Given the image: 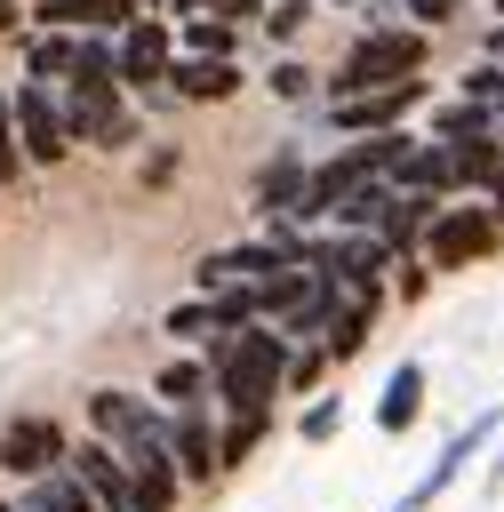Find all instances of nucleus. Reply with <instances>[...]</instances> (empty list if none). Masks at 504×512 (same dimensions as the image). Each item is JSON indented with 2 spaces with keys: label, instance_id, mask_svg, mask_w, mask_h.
<instances>
[{
  "label": "nucleus",
  "instance_id": "nucleus-1",
  "mask_svg": "<svg viewBox=\"0 0 504 512\" xmlns=\"http://www.w3.org/2000/svg\"><path fill=\"white\" fill-rule=\"evenodd\" d=\"M208 400L224 408V416H248V408H280V376H288V344L264 328V320H248V328H232V336H216L208 352Z\"/></svg>",
  "mask_w": 504,
  "mask_h": 512
},
{
  "label": "nucleus",
  "instance_id": "nucleus-2",
  "mask_svg": "<svg viewBox=\"0 0 504 512\" xmlns=\"http://www.w3.org/2000/svg\"><path fill=\"white\" fill-rule=\"evenodd\" d=\"M424 64H432V40H424L416 24H368L320 88H328V104H344V96H368V88H400V80H416Z\"/></svg>",
  "mask_w": 504,
  "mask_h": 512
},
{
  "label": "nucleus",
  "instance_id": "nucleus-3",
  "mask_svg": "<svg viewBox=\"0 0 504 512\" xmlns=\"http://www.w3.org/2000/svg\"><path fill=\"white\" fill-rule=\"evenodd\" d=\"M496 248H504V232H496V216L480 200H440V216L416 240V264L424 272H464V264H488Z\"/></svg>",
  "mask_w": 504,
  "mask_h": 512
},
{
  "label": "nucleus",
  "instance_id": "nucleus-4",
  "mask_svg": "<svg viewBox=\"0 0 504 512\" xmlns=\"http://www.w3.org/2000/svg\"><path fill=\"white\" fill-rule=\"evenodd\" d=\"M168 64H176V24L168 16H136V24H120L112 32V80H120V96L136 88V96H152L160 80H168Z\"/></svg>",
  "mask_w": 504,
  "mask_h": 512
},
{
  "label": "nucleus",
  "instance_id": "nucleus-5",
  "mask_svg": "<svg viewBox=\"0 0 504 512\" xmlns=\"http://www.w3.org/2000/svg\"><path fill=\"white\" fill-rule=\"evenodd\" d=\"M160 432H168V416H160L144 392H120V384L88 392V440H104L112 456H128V448H144V440H160Z\"/></svg>",
  "mask_w": 504,
  "mask_h": 512
},
{
  "label": "nucleus",
  "instance_id": "nucleus-6",
  "mask_svg": "<svg viewBox=\"0 0 504 512\" xmlns=\"http://www.w3.org/2000/svg\"><path fill=\"white\" fill-rule=\"evenodd\" d=\"M8 120H16V152H24V168H56L64 152H72V136H64V112H56V88H16L8 96Z\"/></svg>",
  "mask_w": 504,
  "mask_h": 512
},
{
  "label": "nucleus",
  "instance_id": "nucleus-7",
  "mask_svg": "<svg viewBox=\"0 0 504 512\" xmlns=\"http://www.w3.org/2000/svg\"><path fill=\"white\" fill-rule=\"evenodd\" d=\"M496 432H504V408H480V416H472L464 432H448V448L432 456V472L416 480V496H408L400 512H432V504H440V496L456 488V472H464L472 456H488V448H496Z\"/></svg>",
  "mask_w": 504,
  "mask_h": 512
},
{
  "label": "nucleus",
  "instance_id": "nucleus-8",
  "mask_svg": "<svg viewBox=\"0 0 504 512\" xmlns=\"http://www.w3.org/2000/svg\"><path fill=\"white\" fill-rule=\"evenodd\" d=\"M424 96H432V88H424V72H416V80H400V88H368V96L328 104V128H336V136H384V128H408V112H416Z\"/></svg>",
  "mask_w": 504,
  "mask_h": 512
},
{
  "label": "nucleus",
  "instance_id": "nucleus-9",
  "mask_svg": "<svg viewBox=\"0 0 504 512\" xmlns=\"http://www.w3.org/2000/svg\"><path fill=\"white\" fill-rule=\"evenodd\" d=\"M64 448H72V432L56 424V416H8L0 424V472H16V480H40V472H56L64 464Z\"/></svg>",
  "mask_w": 504,
  "mask_h": 512
},
{
  "label": "nucleus",
  "instance_id": "nucleus-10",
  "mask_svg": "<svg viewBox=\"0 0 504 512\" xmlns=\"http://www.w3.org/2000/svg\"><path fill=\"white\" fill-rule=\"evenodd\" d=\"M160 448H168V464H176L184 488H208L216 480V416L208 408H176L168 432H160Z\"/></svg>",
  "mask_w": 504,
  "mask_h": 512
},
{
  "label": "nucleus",
  "instance_id": "nucleus-11",
  "mask_svg": "<svg viewBox=\"0 0 504 512\" xmlns=\"http://www.w3.org/2000/svg\"><path fill=\"white\" fill-rule=\"evenodd\" d=\"M160 88H168L176 104H224V96L248 88V72H240V56H176Z\"/></svg>",
  "mask_w": 504,
  "mask_h": 512
},
{
  "label": "nucleus",
  "instance_id": "nucleus-12",
  "mask_svg": "<svg viewBox=\"0 0 504 512\" xmlns=\"http://www.w3.org/2000/svg\"><path fill=\"white\" fill-rule=\"evenodd\" d=\"M304 168H312V160H304L296 144H280V152L256 168V184H248V208H256V216H288V208L304 200Z\"/></svg>",
  "mask_w": 504,
  "mask_h": 512
},
{
  "label": "nucleus",
  "instance_id": "nucleus-13",
  "mask_svg": "<svg viewBox=\"0 0 504 512\" xmlns=\"http://www.w3.org/2000/svg\"><path fill=\"white\" fill-rule=\"evenodd\" d=\"M440 216V200H424V192H392V208L376 216V240L392 248V264H408L416 256V240H424V224Z\"/></svg>",
  "mask_w": 504,
  "mask_h": 512
},
{
  "label": "nucleus",
  "instance_id": "nucleus-14",
  "mask_svg": "<svg viewBox=\"0 0 504 512\" xmlns=\"http://www.w3.org/2000/svg\"><path fill=\"white\" fill-rule=\"evenodd\" d=\"M376 304H384V296H344V304H336V320H328V336H320V360H336V368H344V360H360V352H368V336H376Z\"/></svg>",
  "mask_w": 504,
  "mask_h": 512
},
{
  "label": "nucleus",
  "instance_id": "nucleus-15",
  "mask_svg": "<svg viewBox=\"0 0 504 512\" xmlns=\"http://www.w3.org/2000/svg\"><path fill=\"white\" fill-rule=\"evenodd\" d=\"M416 416H424V360H400V368L384 376V392H376V432L400 440Z\"/></svg>",
  "mask_w": 504,
  "mask_h": 512
},
{
  "label": "nucleus",
  "instance_id": "nucleus-16",
  "mask_svg": "<svg viewBox=\"0 0 504 512\" xmlns=\"http://www.w3.org/2000/svg\"><path fill=\"white\" fill-rule=\"evenodd\" d=\"M336 304H344V288L312 280V288H304V304H296L288 320H272V336H280L288 352H296V344H320V336H328V320H336Z\"/></svg>",
  "mask_w": 504,
  "mask_h": 512
},
{
  "label": "nucleus",
  "instance_id": "nucleus-17",
  "mask_svg": "<svg viewBox=\"0 0 504 512\" xmlns=\"http://www.w3.org/2000/svg\"><path fill=\"white\" fill-rule=\"evenodd\" d=\"M152 408H160V416H176V408H208V360L176 352V360L152 376Z\"/></svg>",
  "mask_w": 504,
  "mask_h": 512
},
{
  "label": "nucleus",
  "instance_id": "nucleus-18",
  "mask_svg": "<svg viewBox=\"0 0 504 512\" xmlns=\"http://www.w3.org/2000/svg\"><path fill=\"white\" fill-rule=\"evenodd\" d=\"M440 152H448L456 192H488L496 168H504V136H464V144H440Z\"/></svg>",
  "mask_w": 504,
  "mask_h": 512
},
{
  "label": "nucleus",
  "instance_id": "nucleus-19",
  "mask_svg": "<svg viewBox=\"0 0 504 512\" xmlns=\"http://www.w3.org/2000/svg\"><path fill=\"white\" fill-rule=\"evenodd\" d=\"M72 48H80V32H24V80L32 88H64Z\"/></svg>",
  "mask_w": 504,
  "mask_h": 512
},
{
  "label": "nucleus",
  "instance_id": "nucleus-20",
  "mask_svg": "<svg viewBox=\"0 0 504 512\" xmlns=\"http://www.w3.org/2000/svg\"><path fill=\"white\" fill-rule=\"evenodd\" d=\"M344 152H352V168H360V176L392 184V176H400V160L416 152V136H408V128H384V136H352Z\"/></svg>",
  "mask_w": 504,
  "mask_h": 512
},
{
  "label": "nucleus",
  "instance_id": "nucleus-21",
  "mask_svg": "<svg viewBox=\"0 0 504 512\" xmlns=\"http://www.w3.org/2000/svg\"><path fill=\"white\" fill-rule=\"evenodd\" d=\"M392 192H424V200H456V176H448V152L440 144H416L392 176Z\"/></svg>",
  "mask_w": 504,
  "mask_h": 512
},
{
  "label": "nucleus",
  "instance_id": "nucleus-22",
  "mask_svg": "<svg viewBox=\"0 0 504 512\" xmlns=\"http://www.w3.org/2000/svg\"><path fill=\"white\" fill-rule=\"evenodd\" d=\"M272 440V408H248V416H224L216 424V472H232V464H248L256 448Z\"/></svg>",
  "mask_w": 504,
  "mask_h": 512
},
{
  "label": "nucleus",
  "instance_id": "nucleus-23",
  "mask_svg": "<svg viewBox=\"0 0 504 512\" xmlns=\"http://www.w3.org/2000/svg\"><path fill=\"white\" fill-rule=\"evenodd\" d=\"M176 56H240V24H224V16H184V24H176Z\"/></svg>",
  "mask_w": 504,
  "mask_h": 512
},
{
  "label": "nucleus",
  "instance_id": "nucleus-24",
  "mask_svg": "<svg viewBox=\"0 0 504 512\" xmlns=\"http://www.w3.org/2000/svg\"><path fill=\"white\" fill-rule=\"evenodd\" d=\"M464 136H496V112L472 104V96H448V104L432 112V144H464Z\"/></svg>",
  "mask_w": 504,
  "mask_h": 512
},
{
  "label": "nucleus",
  "instance_id": "nucleus-25",
  "mask_svg": "<svg viewBox=\"0 0 504 512\" xmlns=\"http://www.w3.org/2000/svg\"><path fill=\"white\" fill-rule=\"evenodd\" d=\"M384 208H392V184H352V200H336V232H376Z\"/></svg>",
  "mask_w": 504,
  "mask_h": 512
},
{
  "label": "nucleus",
  "instance_id": "nucleus-26",
  "mask_svg": "<svg viewBox=\"0 0 504 512\" xmlns=\"http://www.w3.org/2000/svg\"><path fill=\"white\" fill-rule=\"evenodd\" d=\"M336 432H344V400H336V392H312L304 416H296V440H304V448H328Z\"/></svg>",
  "mask_w": 504,
  "mask_h": 512
},
{
  "label": "nucleus",
  "instance_id": "nucleus-27",
  "mask_svg": "<svg viewBox=\"0 0 504 512\" xmlns=\"http://www.w3.org/2000/svg\"><path fill=\"white\" fill-rule=\"evenodd\" d=\"M160 328H168L176 344H200V336L216 344V336H224V328H216V312H208V296H184V304H176V312H168Z\"/></svg>",
  "mask_w": 504,
  "mask_h": 512
},
{
  "label": "nucleus",
  "instance_id": "nucleus-28",
  "mask_svg": "<svg viewBox=\"0 0 504 512\" xmlns=\"http://www.w3.org/2000/svg\"><path fill=\"white\" fill-rule=\"evenodd\" d=\"M264 80H272V96H280V104H304V96L320 88V80H312V64H296V56H280Z\"/></svg>",
  "mask_w": 504,
  "mask_h": 512
},
{
  "label": "nucleus",
  "instance_id": "nucleus-29",
  "mask_svg": "<svg viewBox=\"0 0 504 512\" xmlns=\"http://www.w3.org/2000/svg\"><path fill=\"white\" fill-rule=\"evenodd\" d=\"M272 40H296L304 24H312V0H264V16H256Z\"/></svg>",
  "mask_w": 504,
  "mask_h": 512
},
{
  "label": "nucleus",
  "instance_id": "nucleus-30",
  "mask_svg": "<svg viewBox=\"0 0 504 512\" xmlns=\"http://www.w3.org/2000/svg\"><path fill=\"white\" fill-rule=\"evenodd\" d=\"M320 376H328V360H320V344H296V352H288V376H280V392H312Z\"/></svg>",
  "mask_w": 504,
  "mask_h": 512
},
{
  "label": "nucleus",
  "instance_id": "nucleus-31",
  "mask_svg": "<svg viewBox=\"0 0 504 512\" xmlns=\"http://www.w3.org/2000/svg\"><path fill=\"white\" fill-rule=\"evenodd\" d=\"M464 96H472V104H488V112H504V64H496V56H488V64H472V72H464Z\"/></svg>",
  "mask_w": 504,
  "mask_h": 512
},
{
  "label": "nucleus",
  "instance_id": "nucleus-32",
  "mask_svg": "<svg viewBox=\"0 0 504 512\" xmlns=\"http://www.w3.org/2000/svg\"><path fill=\"white\" fill-rule=\"evenodd\" d=\"M392 8H408V24H416V32H432V24H448V16H464L472 0H392Z\"/></svg>",
  "mask_w": 504,
  "mask_h": 512
},
{
  "label": "nucleus",
  "instance_id": "nucleus-33",
  "mask_svg": "<svg viewBox=\"0 0 504 512\" xmlns=\"http://www.w3.org/2000/svg\"><path fill=\"white\" fill-rule=\"evenodd\" d=\"M24 176V152H16V120H8V96H0V184Z\"/></svg>",
  "mask_w": 504,
  "mask_h": 512
},
{
  "label": "nucleus",
  "instance_id": "nucleus-34",
  "mask_svg": "<svg viewBox=\"0 0 504 512\" xmlns=\"http://www.w3.org/2000/svg\"><path fill=\"white\" fill-rule=\"evenodd\" d=\"M392 288H400V304H416V296H424V288H432V272H424V264H416V256H408V264H400V272H392Z\"/></svg>",
  "mask_w": 504,
  "mask_h": 512
},
{
  "label": "nucleus",
  "instance_id": "nucleus-35",
  "mask_svg": "<svg viewBox=\"0 0 504 512\" xmlns=\"http://www.w3.org/2000/svg\"><path fill=\"white\" fill-rule=\"evenodd\" d=\"M208 16H224V24H256L264 0H208Z\"/></svg>",
  "mask_w": 504,
  "mask_h": 512
},
{
  "label": "nucleus",
  "instance_id": "nucleus-36",
  "mask_svg": "<svg viewBox=\"0 0 504 512\" xmlns=\"http://www.w3.org/2000/svg\"><path fill=\"white\" fill-rule=\"evenodd\" d=\"M168 176H176V152H168V144H160V152H152V160H144V184H152V192H160V184H168Z\"/></svg>",
  "mask_w": 504,
  "mask_h": 512
},
{
  "label": "nucleus",
  "instance_id": "nucleus-37",
  "mask_svg": "<svg viewBox=\"0 0 504 512\" xmlns=\"http://www.w3.org/2000/svg\"><path fill=\"white\" fill-rule=\"evenodd\" d=\"M488 216H496V232H504V168H496V184H488V200H480Z\"/></svg>",
  "mask_w": 504,
  "mask_h": 512
},
{
  "label": "nucleus",
  "instance_id": "nucleus-38",
  "mask_svg": "<svg viewBox=\"0 0 504 512\" xmlns=\"http://www.w3.org/2000/svg\"><path fill=\"white\" fill-rule=\"evenodd\" d=\"M16 24H24V8H16V0H0V40H16Z\"/></svg>",
  "mask_w": 504,
  "mask_h": 512
},
{
  "label": "nucleus",
  "instance_id": "nucleus-39",
  "mask_svg": "<svg viewBox=\"0 0 504 512\" xmlns=\"http://www.w3.org/2000/svg\"><path fill=\"white\" fill-rule=\"evenodd\" d=\"M488 496H504V432H496V464H488Z\"/></svg>",
  "mask_w": 504,
  "mask_h": 512
},
{
  "label": "nucleus",
  "instance_id": "nucleus-40",
  "mask_svg": "<svg viewBox=\"0 0 504 512\" xmlns=\"http://www.w3.org/2000/svg\"><path fill=\"white\" fill-rule=\"evenodd\" d=\"M488 8H496V24H504V0H488Z\"/></svg>",
  "mask_w": 504,
  "mask_h": 512
},
{
  "label": "nucleus",
  "instance_id": "nucleus-41",
  "mask_svg": "<svg viewBox=\"0 0 504 512\" xmlns=\"http://www.w3.org/2000/svg\"><path fill=\"white\" fill-rule=\"evenodd\" d=\"M0 512H16V504H8V496H0Z\"/></svg>",
  "mask_w": 504,
  "mask_h": 512
},
{
  "label": "nucleus",
  "instance_id": "nucleus-42",
  "mask_svg": "<svg viewBox=\"0 0 504 512\" xmlns=\"http://www.w3.org/2000/svg\"><path fill=\"white\" fill-rule=\"evenodd\" d=\"M0 192H8V184H0Z\"/></svg>",
  "mask_w": 504,
  "mask_h": 512
},
{
  "label": "nucleus",
  "instance_id": "nucleus-43",
  "mask_svg": "<svg viewBox=\"0 0 504 512\" xmlns=\"http://www.w3.org/2000/svg\"><path fill=\"white\" fill-rule=\"evenodd\" d=\"M392 512H400V504H392Z\"/></svg>",
  "mask_w": 504,
  "mask_h": 512
}]
</instances>
